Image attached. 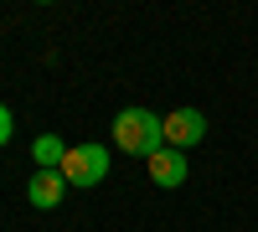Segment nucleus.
Instances as JSON below:
<instances>
[{
    "instance_id": "39448f33",
    "label": "nucleus",
    "mask_w": 258,
    "mask_h": 232,
    "mask_svg": "<svg viewBox=\"0 0 258 232\" xmlns=\"http://www.w3.org/2000/svg\"><path fill=\"white\" fill-rule=\"evenodd\" d=\"M145 171H150V181H155V186H165V191H170V186L186 181V155L165 144V150H155V155L145 160Z\"/></svg>"
},
{
    "instance_id": "0eeeda50",
    "label": "nucleus",
    "mask_w": 258,
    "mask_h": 232,
    "mask_svg": "<svg viewBox=\"0 0 258 232\" xmlns=\"http://www.w3.org/2000/svg\"><path fill=\"white\" fill-rule=\"evenodd\" d=\"M11 124H16V119H11V109H6V103H0V144L11 139Z\"/></svg>"
},
{
    "instance_id": "7ed1b4c3",
    "label": "nucleus",
    "mask_w": 258,
    "mask_h": 232,
    "mask_svg": "<svg viewBox=\"0 0 258 232\" xmlns=\"http://www.w3.org/2000/svg\"><path fill=\"white\" fill-rule=\"evenodd\" d=\"M207 134V114L202 109H176V114H165V144L170 150H191V144H202Z\"/></svg>"
},
{
    "instance_id": "20e7f679",
    "label": "nucleus",
    "mask_w": 258,
    "mask_h": 232,
    "mask_svg": "<svg viewBox=\"0 0 258 232\" xmlns=\"http://www.w3.org/2000/svg\"><path fill=\"white\" fill-rule=\"evenodd\" d=\"M62 191H68L62 171H36V176L26 181V201L36 206V212H52V206H62Z\"/></svg>"
},
{
    "instance_id": "f03ea898",
    "label": "nucleus",
    "mask_w": 258,
    "mask_h": 232,
    "mask_svg": "<svg viewBox=\"0 0 258 232\" xmlns=\"http://www.w3.org/2000/svg\"><path fill=\"white\" fill-rule=\"evenodd\" d=\"M103 176H109V150H103L98 139L73 144L68 160H62V181H68V186H98Z\"/></svg>"
},
{
    "instance_id": "423d86ee",
    "label": "nucleus",
    "mask_w": 258,
    "mask_h": 232,
    "mask_svg": "<svg viewBox=\"0 0 258 232\" xmlns=\"http://www.w3.org/2000/svg\"><path fill=\"white\" fill-rule=\"evenodd\" d=\"M68 150H73V144H62L57 134H36V139H31V160H36V171H62Z\"/></svg>"
},
{
    "instance_id": "f257e3e1",
    "label": "nucleus",
    "mask_w": 258,
    "mask_h": 232,
    "mask_svg": "<svg viewBox=\"0 0 258 232\" xmlns=\"http://www.w3.org/2000/svg\"><path fill=\"white\" fill-rule=\"evenodd\" d=\"M114 144L124 155L150 160L155 150H165V119L150 114V109H119L114 114Z\"/></svg>"
}]
</instances>
